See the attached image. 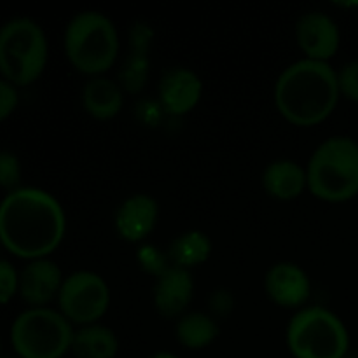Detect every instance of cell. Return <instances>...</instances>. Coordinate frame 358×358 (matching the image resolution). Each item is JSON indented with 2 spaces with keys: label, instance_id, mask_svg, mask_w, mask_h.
<instances>
[{
  "label": "cell",
  "instance_id": "cell-1",
  "mask_svg": "<svg viewBox=\"0 0 358 358\" xmlns=\"http://www.w3.org/2000/svg\"><path fill=\"white\" fill-rule=\"evenodd\" d=\"M65 212L55 196L23 187L0 203V243L21 259H45L65 236Z\"/></svg>",
  "mask_w": 358,
  "mask_h": 358
},
{
  "label": "cell",
  "instance_id": "cell-2",
  "mask_svg": "<svg viewBox=\"0 0 358 358\" xmlns=\"http://www.w3.org/2000/svg\"><path fill=\"white\" fill-rule=\"evenodd\" d=\"M338 72L329 63L301 59L280 73L275 103L280 114L296 126H315L334 112L339 101Z\"/></svg>",
  "mask_w": 358,
  "mask_h": 358
},
{
  "label": "cell",
  "instance_id": "cell-3",
  "mask_svg": "<svg viewBox=\"0 0 358 358\" xmlns=\"http://www.w3.org/2000/svg\"><path fill=\"white\" fill-rule=\"evenodd\" d=\"M308 189L315 198L343 203L358 194V143L348 136L325 140L308 164Z\"/></svg>",
  "mask_w": 358,
  "mask_h": 358
},
{
  "label": "cell",
  "instance_id": "cell-4",
  "mask_svg": "<svg viewBox=\"0 0 358 358\" xmlns=\"http://www.w3.org/2000/svg\"><path fill=\"white\" fill-rule=\"evenodd\" d=\"M65 55L70 65L86 76H101L114 65L119 55L115 24L105 14L83 10L66 24Z\"/></svg>",
  "mask_w": 358,
  "mask_h": 358
},
{
  "label": "cell",
  "instance_id": "cell-5",
  "mask_svg": "<svg viewBox=\"0 0 358 358\" xmlns=\"http://www.w3.org/2000/svg\"><path fill=\"white\" fill-rule=\"evenodd\" d=\"M48 63V38L30 17H16L0 28V72L14 86H28Z\"/></svg>",
  "mask_w": 358,
  "mask_h": 358
},
{
  "label": "cell",
  "instance_id": "cell-6",
  "mask_svg": "<svg viewBox=\"0 0 358 358\" xmlns=\"http://www.w3.org/2000/svg\"><path fill=\"white\" fill-rule=\"evenodd\" d=\"M287 345L296 358H345L350 338L338 315L310 306L297 311L289 322Z\"/></svg>",
  "mask_w": 358,
  "mask_h": 358
},
{
  "label": "cell",
  "instance_id": "cell-7",
  "mask_svg": "<svg viewBox=\"0 0 358 358\" xmlns=\"http://www.w3.org/2000/svg\"><path fill=\"white\" fill-rule=\"evenodd\" d=\"M73 331L62 313L31 308L14 320L10 341L21 358H62L72 348Z\"/></svg>",
  "mask_w": 358,
  "mask_h": 358
},
{
  "label": "cell",
  "instance_id": "cell-8",
  "mask_svg": "<svg viewBox=\"0 0 358 358\" xmlns=\"http://www.w3.org/2000/svg\"><path fill=\"white\" fill-rule=\"evenodd\" d=\"M59 310L77 325L96 324L108 310L110 290L107 282L93 271H77L63 280L58 296Z\"/></svg>",
  "mask_w": 358,
  "mask_h": 358
},
{
  "label": "cell",
  "instance_id": "cell-9",
  "mask_svg": "<svg viewBox=\"0 0 358 358\" xmlns=\"http://www.w3.org/2000/svg\"><path fill=\"white\" fill-rule=\"evenodd\" d=\"M296 38L308 59L325 63L338 52L341 41L336 21L318 10H311L299 17L296 24Z\"/></svg>",
  "mask_w": 358,
  "mask_h": 358
},
{
  "label": "cell",
  "instance_id": "cell-10",
  "mask_svg": "<svg viewBox=\"0 0 358 358\" xmlns=\"http://www.w3.org/2000/svg\"><path fill=\"white\" fill-rule=\"evenodd\" d=\"M269 299L283 308H299L310 299L311 283L306 271L292 262H278L264 280Z\"/></svg>",
  "mask_w": 358,
  "mask_h": 358
},
{
  "label": "cell",
  "instance_id": "cell-11",
  "mask_svg": "<svg viewBox=\"0 0 358 358\" xmlns=\"http://www.w3.org/2000/svg\"><path fill=\"white\" fill-rule=\"evenodd\" d=\"M203 83L192 70L177 66L163 73L159 80V98L163 107L173 115H184L198 105Z\"/></svg>",
  "mask_w": 358,
  "mask_h": 358
},
{
  "label": "cell",
  "instance_id": "cell-12",
  "mask_svg": "<svg viewBox=\"0 0 358 358\" xmlns=\"http://www.w3.org/2000/svg\"><path fill=\"white\" fill-rule=\"evenodd\" d=\"M63 276L58 266L48 259L31 261L20 275V294L24 303L34 308H44L59 296Z\"/></svg>",
  "mask_w": 358,
  "mask_h": 358
},
{
  "label": "cell",
  "instance_id": "cell-13",
  "mask_svg": "<svg viewBox=\"0 0 358 358\" xmlns=\"http://www.w3.org/2000/svg\"><path fill=\"white\" fill-rule=\"evenodd\" d=\"M152 37V28L145 23H136L129 30V51L119 72V86L122 91L135 94L145 87L149 79V51Z\"/></svg>",
  "mask_w": 358,
  "mask_h": 358
},
{
  "label": "cell",
  "instance_id": "cell-14",
  "mask_svg": "<svg viewBox=\"0 0 358 358\" xmlns=\"http://www.w3.org/2000/svg\"><path fill=\"white\" fill-rule=\"evenodd\" d=\"M194 294V283L189 269L170 266L157 278L154 287V304L163 317L175 318L189 308Z\"/></svg>",
  "mask_w": 358,
  "mask_h": 358
},
{
  "label": "cell",
  "instance_id": "cell-15",
  "mask_svg": "<svg viewBox=\"0 0 358 358\" xmlns=\"http://www.w3.org/2000/svg\"><path fill=\"white\" fill-rule=\"evenodd\" d=\"M157 203L147 194H135L126 199L115 212V229L126 241H142L152 233L157 222Z\"/></svg>",
  "mask_w": 358,
  "mask_h": 358
},
{
  "label": "cell",
  "instance_id": "cell-16",
  "mask_svg": "<svg viewBox=\"0 0 358 358\" xmlns=\"http://www.w3.org/2000/svg\"><path fill=\"white\" fill-rule=\"evenodd\" d=\"M124 105V91L107 77H93L83 90V107L91 117L108 121L121 112Z\"/></svg>",
  "mask_w": 358,
  "mask_h": 358
},
{
  "label": "cell",
  "instance_id": "cell-17",
  "mask_svg": "<svg viewBox=\"0 0 358 358\" xmlns=\"http://www.w3.org/2000/svg\"><path fill=\"white\" fill-rule=\"evenodd\" d=\"M262 185L273 198L290 201L299 198L308 187L306 170L294 161H275L264 170Z\"/></svg>",
  "mask_w": 358,
  "mask_h": 358
},
{
  "label": "cell",
  "instance_id": "cell-18",
  "mask_svg": "<svg viewBox=\"0 0 358 358\" xmlns=\"http://www.w3.org/2000/svg\"><path fill=\"white\" fill-rule=\"evenodd\" d=\"M119 343L114 331L105 325L91 324L73 332L72 352L77 358H114Z\"/></svg>",
  "mask_w": 358,
  "mask_h": 358
},
{
  "label": "cell",
  "instance_id": "cell-19",
  "mask_svg": "<svg viewBox=\"0 0 358 358\" xmlns=\"http://www.w3.org/2000/svg\"><path fill=\"white\" fill-rule=\"evenodd\" d=\"M210 254H212V241L201 231H189V233L180 234L175 238L168 250L171 264L182 269L203 264L210 257Z\"/></svg>",
  "mask_w": 358,
  "mask_h": 358
},
{
  "label": "cell",
  "instance_id": "cell-20",
  "mask_svg": "<svg viewBox=\"0 0 358 358\" xmlns=\"http://www.w3.org/2000/svg\"><path fill=\"white\" fill-rule=\"evenodd\" d=\"M219 336V325L206 313H189L177 324V338L189 350L206 348Z\"/></svg>",
  "mask_w": 358,
  "mask_h": 358
},
{
  "label": "cell",
  "instance_id": "cell-21",
  "mask_svg": "<svg viewBox=\"0 0 358 358\" xmlns=\"http://www.w3.org/2000/svg\"><path fill=\"white\" fill-rule=\"evenodd\" d=\"M136 259H138L143 271H147L149 275L157 276V278L170 268V266H168V261H170L168 254H163L159 248L152 247V245H145V247L140 248Z\"/></svg>",
  "mask_w": 358,
  "mask_h": 358
},
{
  "label": "cell",
  "instance_id": "cell-22",
  "mask_svg": "<svg viewBox=\"0 0 358 358\" xmlns=\"http://www.w3.org/2000/svg\"><path fill=\"white\" fill-rule=\"evenodd\" d=\"M20 159L10 152H0V187L14 189L20 184ZM16 191V189H14Z\"/></svg>",
  "mask_w": 358,
  "mask_h": 358
},
{
  "label": "cell",
  "instance_id": "cell-23",
  "mask_svg": "<svg viewBox=\"0 0 358 358\" xmlns=\"http://www.w3.org/2000/svg\"><path fill=\"white\" fill-rule=\"evenodd\" d=\"M20 290V276L7 261H0V304L9 303Z\"/></svg>",
  "mask_w": 358,
  "mask_h": 358
},
{
  "label": "cell",
  "instance_id": "cell-24",
  "mask_svg": "<svg viewBox=\"0 0 358 358\" xmlns=\"http://www.w3.org/2000/svg\"><path fill=\"white\" fill-rule=\"evenodd\" d=\"M339 93L350 100L358 101V62H352L338 72Z\"/></svg>",
  "mask_w": 358,
  "mask_h": 358
},
{
  "label": "cell",
  "instance_id": "cell-25",
  "mask_svg": "<svg viewBox=\"0 0 358 358\" xmlns=\"http://www.w3.org/2000/svg\"><path fill=\"white\" fill-rule=\"evenodd\" d=\"M17 105V91L9 80L0 79V121L9 117Z\"/></svg>",
  "mask_w": 358,
  "mask_h": 358
},
{
  "label": "cell",
  "instance_id": "cell-26",
  "mask_svg": "<svg viewBox=\"0 0 358 358\" xmlns=\"http://www.w3.org/2000/svg\"><path fill=\"white\" fill-rule=\"evenodd\" d=\"M210 306H212V311L217 315H227L231 310H233V297H231L229 292L226 290H217L213 292V296L210 297Z\"/></svg>",
  "mask_w": 358,
  "mask_h": 358
},
{
  "label": "cell",
  "instance_id": "cell-27",
  "mask_svg": "<svg viewBox=\"0 0 358 358\" xmlns=\"http://www.w3.org/2000/svg\"><path fill=\"white\" fill-rule=\"evenodd\" d=\"M154 358H177V357L171 355V353H159V355H156Z\"/></svg>",
  "mask_w": 358,
  "mask_h": 358
}]
</instances>
